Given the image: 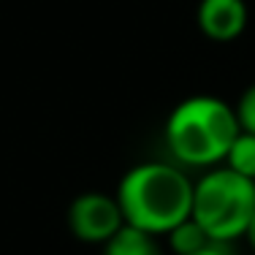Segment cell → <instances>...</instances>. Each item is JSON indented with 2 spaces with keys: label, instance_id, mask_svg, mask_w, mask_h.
I'll use <instances>...</instances> for the list:
<instances>
[{
  "label": "cell",
  "instance_id": "cell-1",
  "mask_svg": "<svg viewBox=\"0 0 255 255\" xmlns=\"http://www.w3.org/2000/svg\"><path fill=\"white\" fill-rule=\"evenodd\" d=\"M114 198L128 226L166 236L193 212V177L174 160H144L123 174Z\"/></svg>",
  "mask_w": 255,
  "mask_h": 255
},
{
  "label": "cell",
  "instance_id": "cell-2",
  "mask_svg": "<svg viewBox=\"0 0 255 255\" xmlns=\"http://www.w3.org/2000/svg\"><path fill=\"white\" fill-rule=\"evenodd\" d=\"M239 130L228 101L217 95H190L168 112L163 138L177 166L185 171H206L223 166Z\"/></svg>",
  "mask_w": 255,
  "mask_h": 255
},
{
  "label": "cell",
  "instance_id": "cell-3",
  "mask_svg": "<svg viewBox=\"0 0 255 255\" xmlns=\"http://www.w3.org/2000/svg\"><path fill=\"white\" fill-rule=\"evenodd\" d=\"M255 215V182L239 177L228 166L206 168L193 179V212L212 242L231 245L245 239V231Z\"/></svg>",
  "mask_w": 255,
  "mask_h": 255
},
{
  "label": "cell",
  "instance_id": "cell-4",
  "mask_svg": "<svg viewBox=\"0 0 255 255\" xmlns=\"http://www.w3.org/2000/svg\"><path fill=\"white\" fill-rule=\"evenodd\" d=\"M65 220H68V231L74 234V239L101 247L125 226L117 198L106 196L101 190H87L82 196H76L68 206Z\"/></svg>",
  "mask_w": 255,
  "mask_h": 255
},
{
  "label": "cell",
  "instance_id": "cell-5",
  "mask_svg": "<svg viewBox=\"0 0 255 255\" xmlns=\"http://www.w3.org/2000/svg\"><path fill=\"white\" fill-rule=\"evenodd\" d=\"M250 8L245 0H198L196 25L204 38L215 44H231L247 30Z\"/></svg>",
  "mask_w": 255,
  "mask_h": 255
},
{
  "label": "cell",
  "instance_id": "cell-6",
  "mask_svg": "<svg viewBox=\"0 0 255 255\" xmlns=\"http://www.w3.org/2000/svg\"><path fill=\"white\" fill-rule=\"evenodd\" d=\"M103 255H166L157 245V236L136 226H125L103 245Z\"/></svg>",
  "mask_w": 255,
  "mask_h": 255
},
{
  "label": "cell",
  "instance_id": "cell-7",
  "mask_svg": "<svg viewBox=\"0 0 255 255\" xmlns=\"http://www.w3.org/2000/svg\"><path fill=\"white\" fill-rule=\"evenodd\" d=\"M166 242H168V250H171V255H190V253L206 247L212 239L206 236V231L198 226L193 217H187V220H182L179 226H174L171 231H168Z\"/></svg>",
  "mask_w": 255,
  "mask_h": 255
},
{
  "label": "cell",
  "instance_id": "cell-8",
  "mask_svg": "<svg viewBox=\"0 0 255 255\" xmlns=\"http://www.w3.org/2000/svg\"><path fill=\"white\" fill-rule=\"evenodd\" d=\"M223 166H228L231 171H236L239 177L255 182V133L239 130V136L234 138Z\"/></svg>",
  "mask_w": 255,
  "mask_h": 255
},
{
  "label": "cell",
  "instance_id": "cell-9",
  "mask_svg": "<svg viewBox=\"0 0 255 255\" xmlns=\"http://www.w3.org/2000/svg\"><path fill=\"white\" fill-rule=\"evenodd\" d=\"M234 112H236V123H239L242 130L255 133V82L250 84V87L242 90Z\"/></svg>",
  "mask_w": 255,
  "mask_h": 255
},
{
  "label": "cell",
  "instance_id": "cell-10",
  "mask_svg": "<svg viewBox=\"0 0 255 255\" xmlns=\"http://www.w3.org/2000/svg\"><path fill=\"white\" fill-rule=\"evenodd\" d=\"M190 255H234V253H231L228 245H220V242H209L206 247H201V250H196V253H190Z\"/></svg>",
  "mask_w": 255,
  "mask_h": 255
},
{
  "label": "cell",
  "instance_id": "cell-11",
  "mask_svg": "<svg viewBox=\"0 0 255 255\" xmlns=\"http://www.w3.org/2000/svg\"><path fill=\"white\" fill-rule=\"evenodd\" d=\"M245 242H247V245H250V250L255 253V215H253L250 226H247V231H245Z\"/></svg>",
  "mask_w": 255,
  "mask_h": 255
}]
</instances>
